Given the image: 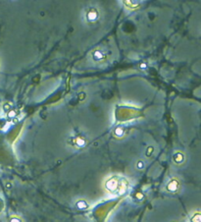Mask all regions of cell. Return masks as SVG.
Returning <instances> with one entry per match:
<instances>
[{
  "instance_id": "obj_7",
  "label": "cell",
  "mask_w": 201,
  "mask_h": 222,
  "mask_svg": "<svg viewBox=\"0 0 201 222\" xmlns=\"http://www.w3.org/2000/svg\"><path fill=\"white\" fill-rule=\"evenodd\" d=\"M93 56H94V58H95V59H101V58H102V54H101V52H100V51H98V50L94 52Z\"/></svg>"
},
{
  "instance_id": "obj_8",
  "label": "cell",
  "mask_w": 201,
  "mask_h": 222,
  "mask_svg": "<svg viewBox=\"0 0 201 222\" xmlns=\"http://www.w3.org/2000/svg\"><path fill=\"white\" fill-rule=\"evenodd\" d=\"M143 167V163L141 161H139V162H137V168H140L141 169Z\"/></svg>"
},
{
  "instance_id": "obj_1",
  "label": "cell",
  "mask_w": 201,
  "mask_h": 222,
  "mask_svg": "<svg viewBox=\"0 0 201 222\" xmlns=\"http://www.w3.org/2000/svg\"><path fill=\"white\" fill-rule=\"evenodd\" d=\"M119 187V181L116 178H111L109 179L106 183V189L110 192H115L118 190Z\"/></svg>"
},
{
  "instance_id": "obj_10",
  "label": "cell",
  "mask_w": 201,
  "mask_h": 222,
  "mask_svg": "<svg viewBox=\"0 0 201 222\" xmlns=\"http://www.w3.org/2000/svg\"><path fill=\"white\" fill-rule=\"evenodd\" d=\"M10 222H20L19 219H17V218H13V219H11V221Z\"/></svg>"
},
{
  "instance_id": "obj_3",
  "label": "cell",
  "mask_w": 201,
  "mask_h": 222,
  "mask_svg": "<svg viewBox=\"0 0 201 222\" xmlns=\"http://www.w3.org/2000/svg\"><path fill=\"white\" fill-rule=\"evenodd\" d=\"M177 188H178V184H177V182H176V181H173L171 184L168 186V189L170 190V191H176Z\"/></svg>"
},
{
  "instance_id": "obj_9",
  "label": "cell",
  "mask_w": 201,
  "mask_h": 222,
  "mask_svg": "<svg viewBox=\"0 0 201 222\" xmlns=\"http://www.w3.org/2000/svg\"><path fill=\"white\" fill-rule=\"evenodd\" d=\"M77 144H79L80 146H83V144H84V141L79 139V140H77Z\"/></svg>"
},
{
  "instance_id": "obj_6",
  "label": "cell",
  "mask_w": 201,
  "mask_h": 222,
  "mask_svg": "<svg viewBox=\"0 0 201 222\" xmlns=\"http://www.w3.org/2000/svg\"><path fill=\"white\" fill-rule=\"evenodd\" d=\"M77 206L79 207V209H86V203H84L83 200H80V202L77 203Z\"/></svg>"
},
{
  "instance_id": "obj_5",
  "label": "cell",
  "mask_w": 201,
  "mask_h": 222,
  "mask_svg": "<svg viewBox=\"0 0 201 222\" xmlns=\"http://www.w3.org/2000/svg\"><path fill=\"white\" fill-rule=\"evenodd\" d=\"M115 135L117 136V137H122L123 135H124V130H123L122 128H118V129H116V131H115Z\"/></svg>"
},
{
  "instance_id": "obj_2",
  "label": "cell",
  "mask_w": 201,
  "mask_h": 222,
  "mask_svg": "<svg viewBox=\"0 0 201 222\" xmlns=\"http://www.w3.org/2000/svg\"><path fill=\"white\" fill-rule=\"evenodd\" d=\"M97 17H98V14H97V12L96 11H89V13H87V19H89V21H90V22H92V21H95L97 19Z\"/></svg>"
},
{
  "instance_id": "obj_4",
  "label": "cell",
  "mask_w": 201,
  "mask_h": 222,
  "mask_svg": "<svg viewBox=\"0 0 201 222\" xmlns=\"http://www.w3.org/2000/svg\"><path fill=\"white\" fill-rule=\"evenodd\" d=\"M191 222H201V214L200 213L195 214V215L192 217Z\"/></svg>"
}]
</instances>
